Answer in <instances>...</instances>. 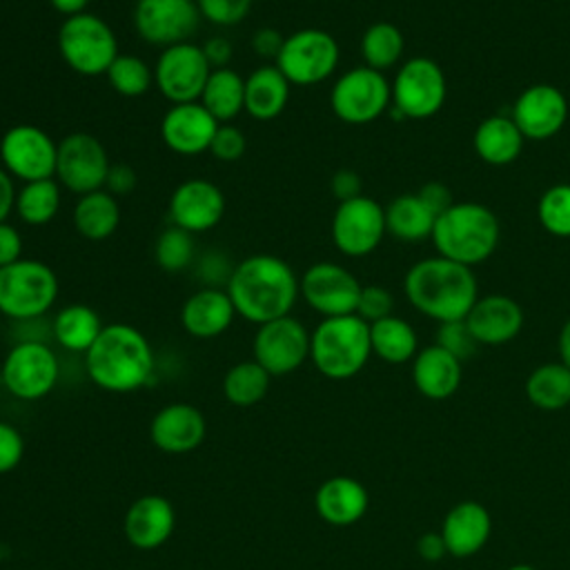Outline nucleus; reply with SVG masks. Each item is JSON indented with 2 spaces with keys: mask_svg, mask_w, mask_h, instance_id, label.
Returning <instances> with one entry per match:
<instances>
[{
  "mask_svg": "<svg viewBox=\"0 0 570 570\" xmlns=\"http://www.w3.org/2000/svg\"><path fill=\"white\" fill-rule=\"evenodd\" d=\"M200 102L218 122H232L245 111V78L232 67L212 69Z\"/></svg>",
  "mask_w": 570,
  "mask_h": 570,
  "instance_id": "34",
  "label": "nucleus"
},
{
  "mask_svg": "<svg viewBox=\"0 0 570 570\" xmlns=\"http://www.w3.org/2000/svg\"><path fill=\"white\" fill-rule=\"evenodd\" d=\"M227 294L245 321L263 325L287 316L301 296L292 265L274 254H252L232 267Z\"/></svg>",
  "mask_w": 570,
  "mask_h": 570,
  "instance_id": "1",
  "label": "nucleus"
},
{
  "mask_svg": "<svg viewBox=\"0 0 570 570\" xmlns=\"http://www.w3.org/2000/svg\"><path fill=\"white\" fill-rule=\"evenodd\" d=\"M207 434L205 416L189 403H169L156 412L149 425L154 445L169 454H185L196 450Z\"/></svg>",
  "mask_w": 570,
  "mask_h": 570,
  "instance_id": "22",
  "label": "nucleus"
},
{
  "mask_svg": "<svg viewBox=\"0 0 570 570\" xmlns=\"http://www.w3.org/2000/svg\"><path fill=\"white\" fill-rule=\"evenodd\" d=\"M134 185H136V174L127 163H116L109 167V174L105 180L107 191H111L114 196H120V194L131 191Z\"/></svg>",
  "mask_w": 570,
  "mask_h": 570,
  "instance_id": "52",
  "label": "nucleus"
},
{
  "mask_svg": "<svg viewBox=\"0 0 570 570\" xmlns=\"http://www.w3.org/2000/svg\"><path fill=\"white\" fill-rule=\"evenodd\" d=\"M392 307H394V298L385 287L363 285L358 305H356V316H361L365 323H376L381 318L392 316Z\"/></svg>",
  "mask_w": 570,
  "mask_h": 570,
  "instance_id": "45",
  "label": "nucleus"
},
{
  "mask_svg": "<svg viewBox=\"0 0 570 570\" xmlns=\"http://www.w3.org/2000/svg\"><path fill=\"white\" fill-rule=\"evenodd\" d=\"M196 247H194V234L171 225L163 229L154 245V258L160 269L165 272H183L194 261Z\"/></svg>",
  "mask_w": 570,
  "mask_h": 570,
  "instance_id": "41",
  "label": "nucleus"
},
{
  "mask_svg": "<svg viewBox=\"0 0 570 570\" xmlns=\"http://www.w3.org/2000/svg\"><path fill=\"white\" fill-rule=\"evenodd\" d=\"M89 379L107 392H134L154 372V350L147 336L129 323L105 325L85 354Z\"/></svg>",
  "mask_w": 570,
  "mask_h": 570,
  "instance_id": "2",
  "label": "nucleus"
},
{
  "mask_svg": "<svg viewBox=\"0 0 570 570\" xmlns=\"http://www.w3.org/2000/svg\"><path fill=\"white\" fill-rule=\"evenodd\" d=\"M254 0H196L200 18L218 27H234L252 11Z\"/></svg>",
  "mask_w": 570,
  "mask_h": 570,
  "instance_id": "44",
  "label": "nucleus"
},
{
  "mask_svg": "<svg viewBox=\"0 0 570 570\" xmlns=\"http://www.w3.org/2000/svg\"><path fill=\"white\" fill-rule=\"evenodd\" d=\"M568 118V100L552 85H532L517 98L512 120L523 138L546 140L559 134Z\"/></svg>",
  "mask_w": 570,
  "mask_h": 570,
  "instance_id": "21",
  "label": "nucleus"
},
{
  "mask_svg": "<svg viewBox=\"0 0 570 570\" xmlns=\"http://www.w3.org/2000/svg\"><path fill=\"white\" fill-rule=\"evenodd\" d=\"M416 552L428 563L441 561L448 554V548H445V541H443L441 532H425V534H421L419 541H416Z\"/></svg>",
  "mask_w": 570,
  "mask_h": 570,
  "instance_id": "54",
  "label": "nucleus"
},
{
  "mask_svg": "<svg viewBox=\"0 0 570 570\" xmlns=\"http://www.w3.org/2000/svg\"><path fill=\"white\" fill-rule=\"evenodd\" d=\"M109 167L107 149L94 134L71 131L58 142L56 180L78 196L102 189Z\"/></svg>",
  "mask_w": 570,
  "mask_h": 570,
  "instance_id": "13",
  "label": "nucleus"
},
{
  "mask_svg": "<svg viewBox=\"0 0 570 570\" xmlns=\"http://www.w3.org/2000/svg\"><path fill=\"white\" fill-rule=\"evenodd\" d=\"M403 289L421 314L439 323L465 318L479 298L472 267L443 256L412 265L405 274Z\"/></svg>",
  "mask_w": 570,
  "mask_h": 570,
  "instance_id": "3",
  "label": "nucleus"
},
{
  "mask_svg": "<svg viewBox=\"0 0 570 570\" xmlns=\"http://www.w3.org/2000/svg\"><path fill=\"white\" fill-rule=\"evenodd\" d=\"M60 374V363L56 352L42 341H20L16 343L0 367L2 385L11 396L20 401H38L47 396Z\"/></svg>",
  "mask_w": 570,
  "mask_h": 570,
  "instance_id": "9",
  "label": "nucleus"
},
{
  "mask_svg": "<svg viewBox=\"0 0 570 570\" xmlns=\"http://www.w3.org/2000/svg\"><path fill=\"white\" fill-rule=\"evenodd\" d=\"M332 240L345 256H365L379 247L385 229V209L370 196L338 203L332 216Z\"/></svg>",
  "mask_w": 570,
  "mask_h": 570,
  "instance_id": "18",
  "label": "nucleus"
},
{
  "mask_svg": "<svg viewBox=\"0 0 570 570\" xmlns=\"http://www.w3.org/2000/svg\"><path fill=\"white\" fill-rule=\"evenodd\" d=\"M212 65L200 45L180 42L165 47L154 65V85L171 102H196L203 96Z\"/></svg>",
  "mask_w": 570,
  "mask_h": 570,
  "instance_id": "12",
  "label": "nucleus"
},
{
  "mask_svg": "<svg viewBox=\"0 0 570 570\" xmlns=\"http://www.w3.org/2000/svg\"><path fill=\"white\" fill-rule=\"evenodd\" d=\"M465 323L479 345H501L521 332L523 309L505 294H488L476 298L465 316Z\"/></svg>",
  "mask_w": 570,
  "mask_h": 570,
  "instance_id": "23",
  "label": "nucleus"
},
{
  "mask_svg": "<svg viewBox=\"0 0 570 570\" xmlns=\"http://www.w3.org/2000/svg\"><path fill=\"white\" fill-rule=\"evenodd\" d=\"M559 356H561V363L570 367V318L563 323L559 332Z\"/></svg>",
  "mask_w": 570,
  "mask_h": 570,
  "instance_id": "57",
  "label": "nucleus"
},
{
  "mask_svg": "<svg viewBox=\"0 0 570 570\" xmlns=\"http://www.w3.org/2000/svg\"><path fill=\"white\" fill-rule=\"evenodd\" d=\"M107 82L114 91L127 98H138L147 94L154 82V69L134 53H118V58L107 69Z\"/></svg>",
  "mask_w": 570,
  "mask_h": 570,
  "instance_id": "40",
  "label": "nucleus"
},
{
  "mask_svg": "<svg viewBox=\"0 0 570 570\" xmlns=\"http://www.w3.org/2000/svg\"><path fill=\"white\" fill-rule=\"evenodd\" d=\"M436 345H441L443 350H448L452 356H456L463 363L465 358H470L476 352L479 341L470 332L465 318H461V321H448V323L439 325Z\"/></svg>",
  "mask_w": 570,
  "mask_h": 570,
  "instance_id": "43",
  "label": "nucleus"
},
{
  "mask_svg": "<svg viewBox=\"0 0 570 570\" xmlns=\"http://www.w3.org/2000/svg\"><path fill=\"white\" fill-rule=\"evenodd\" d=\"M22 258V236L11 223H0V267Z\"/></svg>",
  "mask_w": 570,
  "mask_h": 570,
  "instance_id": "48",
  "label": "nucleus"
},
{
  "mask_svg": "<svg viewBox=\"0 0 570 570\" xmlns=\"http://www.w3.org/2000/svg\"><path fill=\"white\" fill-rule=\"evenodd\" d=\"M492 519L485 505L479 501H461L443 519L441 537L445 541L448 554L452 557H472L476 554L490 539Z\"/></svg>",
  "mask_w": 570,
  "mask_h": 570,
  "instance_id": "25",
  "label": "nucleus"
},
{
  "mask_svg": "<svg viewBox=\"0 0 570 570\" xmlns=\"http://www.w3.org/2000/svg\"><path fill=\"white\" fill-rule=\"evenodd\" d=\"M102 327L105 325L94 307L82 305V303H71V305H65L56 314L51 332H53V338L58 341V345L65 347L67 352L87 354V350L94 345V341L98 338Z\"/></svg>",
  "mask_w": 570,
  "mask_h": 570,
  "instance_id": "33",
  "label": "nucleus"
},
{
  "mask_svg": "<svg viewBox=\"0 0 570 570\" xmlns=\"http://www.w3.org/2000/svg\"><path fill=\"white\" fill-rule=\"evenodd\" d=\"M537 214L543 229L554 236H570V185H554L543 191Z\"/></svg>",
  "mask_w": 570,
  "mask_h": 570,
  "instance_id": "42",
  "label": "nucleus"
},
{
  "mask_svg": "<svg viewBox=\"0 0 570 570\" xmlns=\"http://www.w3.org/2000/svg\"><path fill=\"white\" fill-rule=\"evenodd\" d=\"M508 570H539V568H534V566H530V563H514V566H510Z\"/></svg>",
  "mask_w": 570,
  "mask_h": 570,
  "instance_id": "58",
  "label": "nucleus"
},
{
  "mask_svg": "<svg viewBox=\"0 0 570 570\" xmlns=\"http://www.w3.org/2000/svg\"><path fill=\"white\" fill-rule=\"evenodd\" d=\"M174 523L176 514L169 499L160 494H145L129 505L122 528L134 548L154 550L171 537Z\"/></svg>",
  "mask_w": 570,
  "mask_h": 570,
  "instance_id": "24",
  "label": "nucleus"
},
{
  "mask_svg": "<svg viewBox=\"0 0 570 570\" xmlns=\"http://www.w3.org/2000/svg\"><path fill=\"white\" fill-rule=\"evenodd\" d=\"M370 343L372 352L392 365L407 363L410 358H414L419 345L414 327L394 314L376 323H370Z\"/></svg>",
  "mask_w": 570,
  "mask_h": 570,
  "instance_id": "36",
  "label": "nucleus"
},
{
  "mask_svg": "<svg viewBox=\"0 0 570 570\" xmlns=\"http://www.w3.org/2000/svg\"><path fill=\"white\" fill-rule=\"evenodd\" d=\"M283 42H285V38L272 27H263V29L254 31V36H252L254 53L265 58V60H276L278 53H281Z\"/></svg>",
  "mask_w": 570,
  "mask_h": 570,
  "instance_id": "49",
  "label": "nucleus"
},
{
  "mask_svg": "<svg viewBox=\"0 0 570 570\" xmlns=\"http://www.w3.org/2000/svg\"><path fill=\"white\" fill-rule=\"evenodd\" d=\"M58 142L38 125H13L0 138L2 167L22 183L56 178Z\"/></svg>",
  "mask_w": 570,
  "mask_h": 570,
  "instance_id": "14",
  "label": "nucleus"
},
{
  "mask_svg": "<svg viewBox=\"0 0 570 570\" xmlns=\"http://www.w3.org/2000/svg\"><path fill=\"white\" fill-rule=\"evenodd\" d=\"M269 379L272 374L254 358L240 361L227 370L223 379V394L232 405L249 407L265 399L269 390Z\"/></svg>",
  "mask_w": 570,
  "mask_h": 570,
  "instance_id": "38",
  "label": "nucleus"
},
{
  "mask_svg": "<svg viewBox=\"0 0 570 570\" xmlns=\"http://www.w3.org/2000/svg\"><path fill=\"white\" fill-rule=\"evenodd\" d=\"M528 401L546 412L570 405V367L563 363H543L525 379Z\"/></svg>",
  "mask_w": 570,
  "mask_h": 570,
  "instance_id": "35",
  "label": "nucleus"
},
{
  "mask_svg": "<svg viewBox=\"0 0 570 570\" xmlns=\"http://www.w3.org/2000/svg\"><path fill=\"white\" fill-rule=\"evenodd\" d=\"M71 223L87 240L109 238L120 225V207L116 196L105 187L78 196L71 212Z\"/></svg>",
  "mask_w": 570,
  "mask_h": 570,
  "instance_id": "30",
  "label": "nucleus"
},
{
  "mask_svg": "<svg viewBox=\"0 0 570 570\" xmlns=\"http://www.w3.org/2000/svg\"><path fill=\"white\" fill-rule=\"evenodd\" d=\"M245 134L232 122H220L212 138L209 154L223 163H234L245 154Z\"/></svg>",
  "mask_w": 570,
  "mask_h": 570,
  "instance_id": "46",
  "label": "nucleus"
},
{
  "mask_svg": "<svg viewBox=\"0 0 570 570\" xmlns=\"http://www.w3.org/2000/svg\"><path fill=\"white\" fill-rule=\"evenodd\" d=\"M436 214L419 198V194L396 196L385 207V229L403 243H419L432 238Z\"/></svg>",
  "mask_w": 570,
  "mask_h": 570,
  "instance_id": "32",
  "label": "nucleus"
},
{
  "mask_svg": "<svg viewBox=\"0 0 570 570\" xmlns=\"http://www.w3.org/2000/svg\"><path fill=\"white\" fill-rule=\"evenodd\" d=\"M225 216V194L205 178H187L174 187L169 196L171 225L200 234L214 229Z\"/></svg>",
  "mask_w": 570,
  "mask_h": 570,
  "instance_id": "19",
  "label": "nucleus"
},
{
  "mask_svg": "<svg viewBox=\"0 0 570 570\" xmlns=\"http://www.w3.org/2000/svg\"><path fill=\"white\" fill-rule=\"evenodd\" d=\"M448 85L443 69L432 58H410L392 82L394 111L403 118L423 120L434 116L445 102Z\"/></svg>",
  "mask_w": 570,
  "mask_h": 570,
  "instance_id": "11",
  "label": "nucleus"
},
{
  "mask_svg": "<svg viewBox=\"0 0 570 570\" xmlns=\"http://www.w3.org/2000/svg\"><path fill=\"white\" fill-rule=\"evenodd\" d=\"M316 512L332 525H352L363 519L370 505L367 490L352 476H330L323 481L314 497Z\"/></svg>",
  "mask_w": 570,
  "mask_h": 570,
  "instance_id": "27",
  "label": "nucleus"
},
{
  "mask_svg": "<svg viewBox=\"0 0 570 570\" xmlns=\"http://www.w3.org/2000/svg\"><path fill=\"white\" fill-rule=\"evenodd\" d=\"M205 58L209 60L212 69H220V67H229V60L234 56V47L227 38L223 36H212L205 45H203Z\"/></svg>",
  "mask_w": 570,
  "mask_h": 570,
  "instance_id": "53",
  "label": "nucleus"
},
{
  "mask_svg": "<svg viewBox=\"0 0 570 570\" xmlns=\"http://www.w3.org/2000/svg\"><path fill=\"white\" fill-rule=\"evenodd\" d=\"M24 454V439L18 432V428H13L7 421H0V474L11 472Z\"/></svg>",
  "mask_w": 570,
  "mask_h": 570,
  "instance_id": "47",
  "label": "nucleus"
},
{
  "mask_svg": "<svg viewBox=\"0 0 570 570\" xmlns=\"http://www.w3.org/2000/svg\"><path fill=\"white\" fill-rule=\"evenodd\" d=\"M200 11L196 0H138L134 7V27L138 36L156 47L189 42L198 31Z\"/></svg>",
  "mask_w": 570,
  "mask_h": 570,
  "instance_id": "17",
  "label": "nucleus"
},
{
  "mask_svg": "<svg viewBox=\"0 0 570 570\" xmlns=\"http://www.w3.org/2000/svg\"><path fill=\"white\" fill-rule=\"evenodd\" d=\"M341 58L338 42L332 33L305 27L285 38L274 65L294 87H312L327 80Z\"/></svg>",
  "mask_w": 570,
  "mask_h": 570,
  "instance_id": "8",
  "label": "nucleus"
},
{
  "mask_svg": "<svg viewBox=\"0 0 570 570\" xmlns=\"http://www.w3.org/2000/svg\"><path fill=\"white\" fill-rule=\"evenodd\" d=\"M390 102L392 87L383 71L365 65L345 71L330 94L334 116L347 125H367L376 120Z\"/></svg>",
  "mask_w": 570,
  "mask_h": 570,
  "instance_id": "10",
  "label": "nucleus"
},
{
  "mask_svg": "<svg viewBox=\"0 0 570 570\" xmlns=\"http://www.w3.org/2000/svg\"><path fill=\"white\" fill-rule=\"evenodd\" d=\"M58 51L76 73L98 76L118 58V38L100 16L85 11L65 18L58 29Z\"/></svg>",
  "mask_w": 570,
  "mask_h": 570,
  "instance_id": "7",
  "label": "nucleus"
},
{
  "mask_svg": "<svg viewBox=\"0 0 570 570\" xmlns=\"http://www.w3.org/2000/svg\"><path fill=\"white\" fill-rule=\"evenodd\" d=\"M403 53V33L392 22H374L361 38V56L365 67L385 71L399 62Z\"/></svg>",
  "mask_w": 570,
  "mask_h": 570,
  "instance_id": "39",
  "label": "nucleus"
},
{
  "mask_svg": "<svg viewBox=\"0 0 570 570\" xmlns=\"http://www.w3.org/2000/svg\"><path fill=\"white\" fill-rule=\"evenodd\" d=\"M301 296L323 318L356 314L363 285L338 263H314L298 278Z\"/></svg>",
  "mask_w": 570,
  "mask_h": 570,
  "instance_id": "16",
  "label": "nucleus"
},
{
  "mask_svg": "<svg viewBox=\"0 0 570 570\" xmlns=\"http://www.w3.org/2000/svg\"><path fill=\"white\" fill-rule=\"evenodd\" d=\"M370 354V323L356 314L323 318L312 332L309 358L327 379H352L365 367Z\"/></svg>",
  "mask_w": 570,
  "mask_h": 570,
  "instance_id": "5",
  "label": "nucleus"
},
{
  "mask_svg": "<svg viewBox=\"0 0 570 570\" xmlns=\"http://www.w3.org/2000/svg\"><path fill=\"white\" fill-rule=\"evenodd\" d=\"M312 334L292 314L258 325L252 343L254 361L272 376H285L309 358Z\"/></svg>",
  "mask_w": 570,
  "mask_h": 570,
  "instance_id": "15",
  "label": "nucleus"
},
{
  "mask_svg": "<svg viewBox=\"0 0 570 570\" xmlns=\"http://www.w3.org/2000/svg\"><path fill=\"white\" fill-rule=\"evenodd\" d=\"M499 220L479 203H454L434 223L432 240L443 258L465 267L492 256L499 245Z\"/></svg>",
  "mask_w": 570,
  "mask_h": 570,
  "instance_id": "4",
  "label": "nucleus"
},
{
  "mask_svg": "<svg viewBox=\"0 0 570 570\" xmlns=\"http://www.w3.org/2000/svg\"><path fill=\"white\" fill-rule=\"evenodd\" d=\"M56 272L38 258H20L0 267V314L13 321H31L51 309L58 298Z\"/></svg>",
  "mask_w": 570,
  "mask_h": 570,
  "instance_id": "6",
  "label": "nucleus"
},
{
  "mask_svg": "<svg viewBox=\"0 0 570 570\" xmlns=\"http://www.w3.org/2000/svg\"><path fill=\"white\" fill-rule=\"evenodd\" d=\"M330 187H332V194L338 198V203L363 196L361 194V176L354 169H338L332 176Z\"/></svg>",
  "mask_w": 570,
  "mask_h": 570,
  "instance_id": "51",
  "label": "nucleus"
},
{
  "mask_svg": "<svg viewBox=\"0 0 570 570\" xmlns=\"http://www.w3.org/2000/svg\"><path fill=\"white\" fill-rule=\"evenodd\" d=\"M16 185H13V176L0 165V223H4L9 218V214L16 207Z\"/></svg>",
  "mask_w": 570,
  "mask_h": 570,
  "instance_id": "55",
  "label": "nucleus"
},
{
  "mask_svg": "<svg viewBox=\"0 0 570 570\" xmlns=\"http://www.w3.org/2000/svg\"><path fill=\"white\" fill-rule=\"evenodd\" d=\"M463 379L461 361L452 356L441 345H430L416 352L412 363V381L416 390L432 401H443L452 396Z\"/></svg>",
  "mask_w": 570,
  "mask_h": 570,
  "instance_id": "28",
  "label": "nucleus"
},
{
  "mask_svg": "<svg viewBox=\"0 0 570 570\" xmlns=\"http://www.w3.org/2000/svg\"><path fill=\"white\" fill-rule=\"evenodd\" d=\"M218 120L196 102L171 105L160 120V138L163 142L178 156H198L209 151L212 138L218 129Z\"/></svg>",
  "mask_w": 570,
  "mask_h": 570,
  "instance_id": "20",
  "label": "nucleus"
},
{
  "mask_svg": "<svg viewBox=\"0 0 570 570\" xmlns=\"http://www.w3.org/2000/svg\"><path fill=\"white\" fill-rule=\"evenodd\" d=\"M523 140L512 116H490L474 129L472 145L488 165H508L521 154Z\"/></svg>",
  "mask_w": 570,
  "mask_h": 570,
  "instance_id": "31",
  "label": "nucleus"
},
{
  "mask_svg": "<svg viewBox=\"0 0 570 570\" xmlns=\"http://www.w3.org/2000/svg\"><path fill=\"white\" fill-rule=\"evenodd\" d=\"M419 198L436 214V218L448 209V207H452L454 205V200H452V191L448 189V185H443V183H436V180H432V183H425V185H421V189H419Z\"/></svg>",
  "mask_w": 570,
  "mask_h": 570,
  "instance_id": "50",
  "label": "nucleus"
},
{
  "mask_svg": "<svg viewBox=\"0 0 570 570\" xmlns=\"http://www.w3.org/2000/svg\"><path fill=\"white\" fill-rule=\"evenodd\" d=\"M236 307L220 287H203L194 292L180 307V325L196 338H214L229 330Z\"/></svg>",
  "mask_w": 570,
  "mask_h": 570,
  "instance_id": "26",
  "label": "nucleus"
},
{
  "mask_svg": "<svg viewBox=\"0 0 570 570\" xmlns=\"http://www.w3.org/2000/svg\"><path fill=\"white\" fill-rule=\"evenodd\" d=\"M49 4H51V7H53V11H58L60 16L71 18V16L85 13V11H87L89 0H49Z\"/></svg>",
  "mask_w": 570,
  "mask_h": 570,
  "instance_id": "56",
  "label": "nucleus"
},
{
  "mask_svg": "<svg viewBox=\"0 0 570 570\" xmlns=\"http://www.w3.org/2000/svg\"><path fill=\"white\" fill-rule=\"evenodd\" d=\"M289 80L276 65H261L245 78V111L261 122L283 114L289 100Z\"/></svg>",
  "mask_w": 570,
  "mask_h": 570,
  "instance_id": "29",
  "label": "nucleus"
},
{
  "mask_svg": "<svg viewBox=\"0 0 570 570\" xmlns=\"http://www.w3.org/2000/svg\"><path fill=\"white\" fill-rule=\"evenodd\" d=\"M62 200V187L56 178H42L24 183L16 194L13 212L31 227L47 225L56 218Z\"/></svg>",
  "mask_w": 570,
  "mask_h": 570,
  "instance_id": "37",
  "label": "nucleus"
}]
</instances>
